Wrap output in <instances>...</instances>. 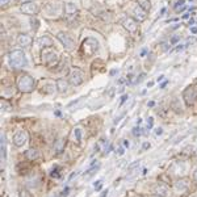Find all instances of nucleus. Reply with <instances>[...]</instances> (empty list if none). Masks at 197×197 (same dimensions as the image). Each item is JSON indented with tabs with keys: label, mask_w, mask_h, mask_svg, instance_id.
<instances>
[{
	"label": "nucleus",
	"mask_w": 197,
	"mask_h": 197,
	"mask_svg": "<svg viewBox=\"0 0 197 197\" xmlns=\"http://www.w3.org/2000/svg\"><path fill=\"white\" fill-rule=\"evenodd\" d=\"M8 62H9V66L15 70H21L28 65L26 57H25L22 50H13V51L9 53Z\"/></svg>",
	"instance_id": "1"
},
{
	"label": "nucleus",
	"mask_w": 197,
	"mask_h": 197,
	"mask_svg": "<svg viewBox=\"0 0 197 197\" xmlns=\"http://www.w3.org/2000/svg\"><path fill=\"white\" fill-rule=\"evenodd\" d=\"M17 88L24 93H29L34 88V79L29 75H22L17 79Z\"/></svg>",
	"instance_id": "2"
},
{
	"label": "nucleus",
	"mask_w": 197,
	"mask_h": 197,
	"mask_svg": "<svg viewBox=\"0 0 197 197\" xmlns=\"http://www.w3.org/2000/svg\"><path fill=\"white\" fill-rule=\"evenodd\" d=\"M57 38L59 40L60 42H62V45L65 46L66 50H69V51H72V50L75 49V41L69 36V34H67V33L59 32V33L57 34Z\"/></svg>",
	"instance_id": "3"
},
{
	"label": "nucleus",
	"mask_w": 197,
	"mask_h": 197,
	"mask_svg": "<svg viewBox=\"0 0 197 197\" xmlns=\"http://www.w3.org/2000/svg\"><path fill=\"white\" fill-rule=\"evenodd\" d=\"M58 53L54 50H44L42 51V60L47 66H54L58 62Z\"/></svg>",
	"instance_id": "4"
},
{
	"label": "nucleus",
	"mask_w": 197,
	"mask_h": 197,
	"mask_svg": "<svg viewBox=\"0 0 197 197\" xmlns=\"http://www.w3.org/2000/svg\"><path fill=\"white\" fill-rule=\"evenodd\" d=\"M69 82H70V84H72V85L82 84V83L84 82V74H83L82 70H79V69L71 70V72H70V75H69Z\"/></svg>",
	"instance_id": "5"
},
{
	"label": "nucleus",
	"mask_w": 197,
	"mask_h": 197,
	"mask_svg": "<svg viewBox=\"0 0 197 197\" xmlns=\"http://www.w3.org/2000/svg\"><path fill=\"white\" fill-rule=\"evenodd\" d=\"M28 141V133L25 130H19L13 135V143L16 147H22Z\"/></svg>",
	"instance_id": "6"
},
{
	"label": "nucleus",
	"mask_w": 197,
	"mask_h": 197,
	"mask_svg": "<svg viewBox=\"0 0 197 197\" xmlns=\"http://www.w3.org/2000/svg\"><path fill=\"white\" fill-rule=\"evenodd\" d=\"M21 12L25 15H29V16H33V15L38 13V6L33 1H29V3H24L21 4Z\"/></svg>",
	"instance_id": "7"
},
{
	"label": "nucleus",
	"mask_w": 197,
	"mask_h": 197,
	"mask_svg": "<svg viewBox=\"0 0 197 197\" xmlns=\"http://www.w3.org/2000/svg\"><path fill=\"white\" fill-rule=\"evenodd\" d=\"M89 44H91L89 38H87L84 42H83V50H84L85 54L92 55V54H95V53L98 50V42L96 41V40H93L92 45H89Z\"/></svg>",
	"instance_id": "8"
},
{
	"label": "nucleus",
	"mask_w": 197,
	"mask_h": 197,
	"mask_svg": "<svg viewBox=\"0 0 197 197\" xmlns=\"http://www.w3.org/2000/svg\"><path fill=\"white\" fill-rule=\"evenodd\" d=\"M122 26L128 30L129 33H135L138 30V22L135 21L134 19H131V17H128L122 21Z\"/></svg>",
	"instance_id": "9"
},
{
	"label": "nucleus",
	"mask_w": 197,
	"mask_h": 197,
	"mask_svg": "<svg viewBox=\"0 0 197 197\" xmlns=\"http://www.w3.org/2000/svg\"><path fill=\"white\" fill-rule=\"evenodd\" d=\"M184 98H185L187 105H192L194 103V98H196V89L192 87L187 88L184 91Z\"/></svg>",
	"instance_id": "10"
},
{
	"label": "nucleus",
	"mask_w": 197,
	"mask_h": 197,
	"mask_svg": "<svg viewBox=\"0 0 197 197\" xmlns=\"http://www.w3.org/2000/svg\"><path fill=\"white\" fill-rule=\"evenodd\" d=\"M154 193L159 197H166L168 194V187L163 183H158L154 188Z\"/></svg>",
	"instance_id": "11"
},
{
	"label": "nucleus",
	"mask_w": 197,
	"mask_h": 197,
	"mask_svg": "<svg viewBox=\"0 0 197 197\" xmlns=\"http://www.w3.org/2000/svg\"><path fill=\"white\" fill-rule=\"evenodd\" d=\"M32 37L28 36V34H20L19 37H17V44L20 45V46L22 47H28L30 46V44H32Z\"/></svg>",
	"instance_id": "12"
},
{
	"label": "nucleus",
	"mask_w": 197,
	"mask_h": 197,
	"mask_svg": "<svg viewBox=\"0 0 197 197\" xmlns=\"http://www.w3.org/2000/svg\"><path fill=\"white\" fill-rule=\"evenodd\" d=\"M76 11H78V7L75 3H71V1H70V3L65 4V13L67 17H72L76 13Z\"/></svg>",
	"instance_id": "13"
},
{
	"label": "nucleus",
	"mask_w": 197,
	"mask_h": 197,
	"mask_svg": "<svg viewBox=\"0 0 197 197\" xmlns=\"http://www.w3.org/2000/svg\"><path fill=\"white\" fill-rule=\"evenodd\" d=\"M133 13H134L135 19H137L138 21H143V20H146V11L141 8L138 4H137V7L133 9Z\"/></svg>",
	"instance_id": "14"
},
{
	"label": "nucleus",
	"mask_w": 197,
	"mask_h": 197,
	"mask_svg": "<svg viewBox=\"0 0 197 197\" xmlns=\"http://www.w3.org/2000/svg\"><path fill=\"white\" fill-rule=\"evenodd\" d=\"M188 187H189V183H188V180H187V179H181V180H179V181H176V183H175V189L178 192L187 191V189H188Z\"/></svg>",
	"instance_id": "15"
},
{
	"label": "nucleus",
	"mask_w": 197,
	"mask_h": 197,
	"mask_svg": "<svg viewBox=\"0 0 197 197\" xmlns=\"http://www.w3.org/2000/svg\"><path fill=\"white\" fill-rule=\"evenodd\" d=\"M38 42H40V46H42L44 49H50L53 46V40L49 36H42L38 40Z\"/></svg>",
	"instance_id": "16"
},
{
	"label": "nucleus",
	"mask_w": 197,
	"mask_h": 197,
	"mask_svg": "<svg viewBox=\"0 0 197 197\" xmlns=\"http://www.w3.org/2000/svg\"><path fill=\"white\" fill-rule=\"evenodd\" d=\"M57 89H58V92H60V93H65L66 91H67V88H69V82L67 80H65V79H58L57 80Z\"/></svg>",
	"instance_id": "17"
},
{
	"label": "nucleus",
	"mask_w": 197,
	"mask_h": 197,
	"mask_svg": "<svg viewBox=\"0 0 197 197\" xmlns=\"http://www.w3.org/2000/svg\"><path fill=\"white\" fill-rule=\"evenodd\" d=\"M38 156L40 154L36 148H29L28 151H25V158L29 159V160H36V159H38Z\"/></svg>",
	"instance_id": "18"
},
{
	"label": "nucleus",
	"mask_w": 197,
	"mask_h": 197,
	"mask_svg": "<svg viewBox=\"0 0 197 197\" xmlns=\"http://www.w3.org/2000/svg\"><path fill=\"white\" fill-rule=\"evenodd\" d=\"M137 4H138V6H139L142 9H145L146 12L150 11V8H151L150 0H137Z\"/></svg>",
	"instance_id": "19"
},
{
	"label": "nucleus",
	"mask_w": 197,
	"mask_h": 197,
	"mask_svg": "<svg viewBox=\"0 0 197 197\" xmlns=\"http://www.w3.org/2000/svg\"><path fill=\"white\" fill-rule=\"evenodd\" d=\"M7 159V147H6V137H4V134L1 135V160H3V163L6 162Z\"/></svg>",
	"instance_id": "20"
},
{
	"label": "nucleus",
	"mask_w": 197,
	"mask_h": 197,
	"mask_svg": "<svg viewBox=\"0 0 197 197\" xmlns=\"http://www.w3.org/2000/svg\"><path fill=\"white\" fill-rule=\"evenodd\" d=\"M54 148H55V153L60 154L63 150H65V141H63V139H58L57 143H55V146H54Z\"/></svg>",
	"instance_id": "21"
},
{
	"label": "nucleus",
	"mask_w": 197,
	"mask_h": 197,
	"mask_svg": "<svg viewBox=\"0 0 197 197\" xmlns=\"http://www.w3.org/2000/svg\"><path fill=\"white\" fill-rule=\"evenodd\" d=\"M74 137H75V141H76L78 143H80V141H82V129L80 128H76L74 130Z\"/></svg>",
	"instance_id": "22"
},
{
	"label": "nucleus",
	"mask_w": 197,
	"mask_h": 197,
	"mask_svg": "<svg viewBox=\"0 0 197 197\" xmlns=\"http://www.w3.org/2000/svg\"><path fill=\"white\" fill-rule=\"evenodd\" d=\"M60 168L59 167H54L53 168V171H51V176L53 178H55V179H58V178H60Z\"/></svg>",
	"instance_id": "23"
},
{
	"label": "nucleus",
	"mask_w": 197,
	"mask_h": 197,
	"mask_svg": "<svg viewBox=\"0 0 197 197\" xmlns=\"http://www.w3.org/2000/svg\"><path fill=\"white\" fill-rule=\"evenodd\" d=\"M98 167H100L98 164H97V166H96V167H95V166H92V167H91L89 170H87V172H85V175H87V176H91V175H92V173H95V171H97V170H98Z\"/></svg>",
	"instance_id": "24"
},
{
	"label": "nucleus",
	"mask_w": 197,
	"mask_h": 197,
	"mask_svg": "<svg viewBox=\"0 0 197 197\" xmlns=\"http://www.w3.org/2000/svg\"><path fill=\"white\" fill-rule=\"evenodd\" d=\"M1 109H3L4 112H7V110H9V109H11V107H9V104H8V103H7V101H4V100H3V101H1Z\"/></svg>",
	"instance_id": "25"
},
{
	"label": "nucleus",
	"mask_w": 197,
	"mask_h": 197,
	"mask_svg": "<svg viewBox=\"0 0 197 197\" xmlns=\"http://www.w3.org/2000/svg\"><path fill=\"white\" fill-rule=\"evenodd\" d=\"M141 130H142V129H141L139 126H138V128H134V129H133V134H134L135 137H139V135L142 134V131H141Z\"/></svg>",
	"instance_id": "26"
},
{
	"label": "nucleus",
	"mask_w": 197,
	"mask_h": 197,
	"mask_svg": "<svg viewBox=\"0 0 197 197\" xmlns=\"http://www.w3.org/2000/svg\"><path fill=\"white\" fill-rule=\"evenodd\" d=\"M184 3H185V0H179L178 3L175 4V9L178 11L179 8H181V7H184Z\"/></svg>",
	"instance_id": "27"
},
{
	"label": "nucleus",
	"mask_w": 197,
	"mask_h": 197,
	"mask_svg": "<svg viewBox=\"0 0 197 197\" xmlns=\"http://www.w3.org/2000/svg\"><path fill=\"white\" fill-rule=\"evenodd\" d=\"M179 41H180V36H175V37H172V38H171L170 44L171 45H175V44H178Z\"/></svg>",
	"instance_id": "28"
},
{
	"label": "nucleus",
	"mask_w": 197,
	"mask_h": 197,
	"mask_svg": "<svg viewBox=\"0 0 197 197\" xmlns=\"http://www.w3.org/2000/svg\"><path fill=\"white\" fill-rule=\"evenodd\" d=\"M153 123H154V118L150 117V118L147 120V130H150V129L153 128Z\"/></svg>",
	"instance_id": "29"
},
{
	"label": "nucleus",
	"mask_w": 197,
	"mask_h": 197,
	"mask_svg": "<svg viewBox=\"0 0 197 197\" xmlns=\"http://www.w3.org/2000/svg\"><path fill=\"white\" fill-rule=\"evenodd\" d=\"M101 184H103L101 180L96 181V183H95V189H96V191H100V189H101Z\"/></svg>",
	"instance_id": "30"
},
{
	"label": "nucleus",
	"mask_w": 197,
	"mask_h": 197,
	"mask_svg": "<svg viewBox=\"0 0 197 197\" xmlns=\"http://www.w3.org/2000/svg\"><path fill=\"white\" fill-rule=\"evenodd\" d=\"M187 47V45H178V46L175 47V51H181V50H184Z\"/></svg>",
	"instance_id": "31"
},
{
	"label": "nucleus",
	"mask_w": 197,
	"mask_h": 197,
	"mask_svg": "<svg viewBox=\"0 0 197 197\" xmlns=\"http://www.w3.org/2000/svg\"><path fill=\"white\" fill-rule=\"evenodd\" d=\"M123 153H125V148L123 147H118L117 150H116V154H117V155H123Z\"/></svg>",
	"instance_id": "32"
},
{
	"label": "nucleus",
	"mask_w": 197,
	"mask_h": 197,
	"mask_svg": "<svg viewBox=\"0 0 197 197\" xmlns=\"http://www.w3.org/2000/svg\"><path fill=\"white\" fill-rule=\"evenodd\" d=\"M155 134H156V135H162V134H163V129H162V128H158V129H156V131H155Z\"/></svg>",
	"instance_id": "33"
},
{
	"label": "nucleus",
	"mask_w": 197,
	"mask_h": 197,
	"mask_svg": "<svg viewBox=\"0 0 197 197\" xmlns=\"http://www.w3.org/2000/svg\"><path fill=\"white\" fill-rule=\"evenodd\" d=\"M128 98H129V95H123L122 97H121V104H123V103H125Z\"/></svg>",
	"instance_id": "34"
},
{
	"label": "nucleus",
	"mask_w": 197,
	"mask_h": 197,
	"mask_svg": "<svg viewBox=\"0 0 197 197\" xmlns=\"http://www.w3.org/2000/svg\"><path fill=\"white\" fill-rule=\"evenodd\" d=\"M9 1H11V0H0V4H1V6H7V4H9Z\"/></svg>",
	"instance_id": "35"
},
{
	"label": "nucleus",
	"mask_w": 197,
	"mask_h": 197,
	"mask_svg": "<svg viewBox=\"0 0 197 197\" xmlns=\"http://www.w3.org/2000/svg\"><path fill=\"white\" fill-rule=\"evenodd\" d=\"M143 78H145V74H141L139 78H137V83H141V82H142Z\"/></svg>",
	"instance_id": "36"
},
{
	"label": "nucleus",
	"mask_w": 197,
	"mask_h": 197,
	"mask_svg": "<svg viewBox=\"0 0 197 197\" xmlns=\"http://www.w3.org/2000/svg\"><path fill=\"white\" fill-rule=\"evenodd\" d=\"M191 32L193 33V34H196L197 33V26H191Z\"/></svg>",
	"instance_id": "37"
},
{
	"label": "nucleus",
	"mask_w": 197,
	"mask_h": 197,
	"mask_svg": "<svg viewBox=\"0 0 197 197\" xmlns=\"http://www.w3.org/2000/svg\"><path fill=\"white\" fill-rule=\"evenodd\" d=\"M193 179H194V181L197 183V168L194 170V172H193Z\"/></svg>",
	"instance_id": "38"
},
{
	"label": "nucleus",
	"mask_w": 197,
	"mask_h": 197,
	"mask_svg": "<svg viewBox=\"0 0 197 197\" xmlns=\"http://www.w3.org/2000/svg\"><path fill=\"white\" fill-rule=\"evenodd\" d=\"M164 79V75H159V78H158V79H156V82H162V80H163Z\"/></svg>",
	"instance_id": "39"
},
{
	"label": "nucleus",
	"mask_w": 197,
	"mask_h": 197,
	"mask_svg": "<svg viewBox=\"0 0 197 197\" xmlns=\"http://www.w3.org/2000/svg\"><path fill=\"white\" fill-rule=\"evenodd\" d=\"M123 147H129V141L123 139Z\"/></svg>",
	"instance_id": "40"
},
{
	"label": "nucleus",
	"mask_w": 197,
	"mask_h": 197,
	"mask_svg": "<svg viewBox=\"0 0 197 197\" xmlns=\"http://www.w3.org/2000/svg\"><path fill=\"white\" fill-rule=\"evenodd\" d=\"M148 147H150V143H147V142L143 143V148H145V150H146V148H148Z\"/></svg>",
	"instance_id": "41"
},
{
	"label": "nucleus",
	"mask_w": 197,
	"mask_h": 197,
	"mask_svg": "<svg viewBox=\"0 0 197 197\" xmlns=\"http://www.w3.org/2000/svg\"><path fill=\"white\" fill-rule=\"evenodd\" d=\"M67 192H69V188H66L65 191H63V196H65V197L67 196Z\"/></svg>",
	"instance_id": "42"
},
{
	"label": "nucleus",
	"mask_w": 197,
	"mask_h": 197,
	"mask_svg": "<svg viewBox=\"0 0 197 197\" xmlns=\"http://www.w3.org/2000/svg\"><path fill=\"white\" fill-rule=\"evenodd\" d=\"M146 53H147V50H142V53H141V57H145V54H146Z\"/></svg>",
	"instance_id": "43"
},
{
	"label": "nucleus",
	"mask_w": 197,
	"mask_h": 197,
	"mask_svg": "<svg viewBox=\"0 0 197 197\" xmlns=\"http://www.w3.org/2000/svg\"><path fill=\"white\" fill-rule=\"evenodd\" d=\"M167 80H166V82H164V83H162V85H160V88H164V87H166V85H167Z\"/></svg>",
	"instance_id": "44"
},
{
	"label": "nucleus",
	"mask_w": 197,
	"mask_h": 197,
	"mask_svg": "<svg viewBox=\"0 0 197 197\" xmlns=\"http://www.w3.org/2000/svg\"><path fill=\"white\" fill-rule=\"evenodd\" d=\"M183 19H184V20L189 19V13H185V15H184V16H183Z\"/></svg>",
	"instance_id": "45"
},
{
	"label": "nucleus",
	"mask_w": 197,
	"mask_h": 197,
	"mask_svg": "<svg viewBox=\"0 0 197 197\" xmlns=\"http://www.w3.org/2000/svg\"><path fill=\"white\" fill-rule=\"evenodd\" d=\"M107 194H108V189H107V191H104V192H103L101 197H105V196H107Z\"/></svg>",
	"instance_id": "46"
},
{
	"label": "nucleus",
	"mask_w": 197,
	"mask_h": 197,
	"mask_svg": "<svg viewBox=\"0 0 197 197\" xmlns=\"http://www.w3.org/2000/svg\"><path fill=\"white\" fill-rule=\"evenodd\" d=\"M184 9H185V6H184V7H181V8H179V9H178V12H183Z\"/></svg>",
	"instance_id": "47"
},
{
	"label": "nucleus",
	"mask_w": 197,
	"mask_h": 197,
	"mask_svg": "<svg viewBox=\"0 0 197 197\" xmlns=\"http://www.w3.org/2000/svg\"><path fill=\"white\" fill-rule=\"evenodd\" d=\"M116 72H118V70H112V71H110V75H114Z\"/></svg>",
	"instance_id": "48"
},
{
	"label": "nucleus",
	"mask_w": 197,
	"mask_h": 197,
	"mask_svg": "<svg viewBox=\"0 0 197 197\" xmlns=\"http://www.w3.org/2000/svg\"><path fill=\"white\" fill-rule=\"evenodd\" d=\"M154 104H155L154 101H150V103H148V107H154Z\"/></svg>",
	"instance_id": "49"
},
{
	"label": "nucleus",
	"mask_w": 197,
	"mask_h": 197,
	"mask_svg": "<svg viewBox=\"0 0 197 197\" xmlns=\"http://www.w3.org/2000/svg\"><path fill=\"white\" fill-rule=\"evenodd\" d=\"M30 0H21V4H24V3H29Z\"/></svg>",
	"instance_id": "50"
},
{
	"label": "nucleus",
	"mask_w": 197,
	"mask_h": 197,
	"mask_svg": "<svg viewBox=\"0 0 197 197\" xmlns=\"http://www.w3.org/2000/svg\"><path fill=\"white\" fill-rule=\"evenodd\" d=\"M194 24V20H191V21H189V25H191V26H192V25H193Z\"/></svg>",
	"instance_id": "51"
}]
</instances>
